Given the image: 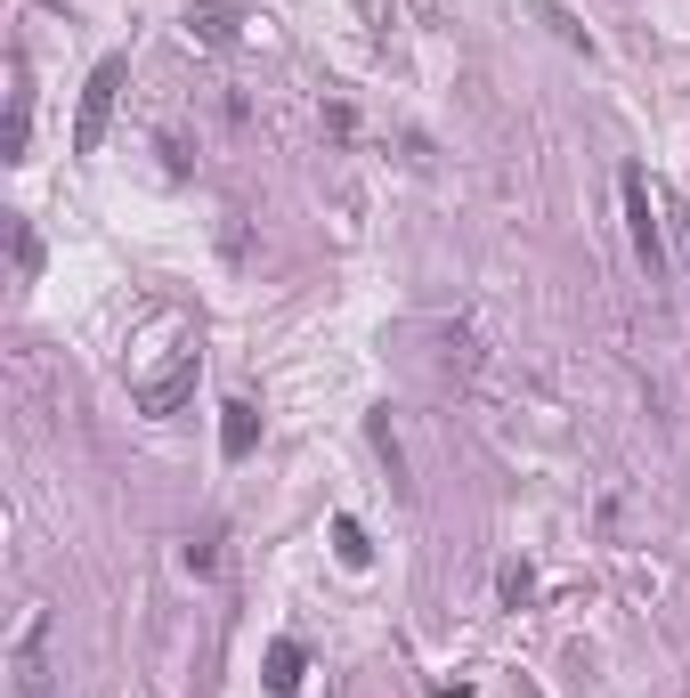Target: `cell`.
Returning a JSON list of instances; mask_svg holds the SVG:
<instances>
[{
    "mask_svg": "<svg viewBox=\"0 0 690 698\" xmlns=\"http://www.w3.org/2000/svg\"><path fill=\"white\" fill-rule=\"evenodd\" d=\"M131 82V58H98L90 82H82V114H73V154H98L106 146V122H114V98Z\"/></svg>",
    "mask_w": 690,
    "mask_h": 698,
    "instance_id": "cell-1",
    "label": "cell"
},
{
    "mask_svg": "<svg viewBox=\"0 0 690 698\" xmlns=\"http://www.w3.org/2000/svg\"><path fill=\"white\" fill-rule=\"evenodd\" d=\"M49 609L24 617V634H17V658H9V675H17V698H58V666H49Z\"/></svg>",
    "mask_w": 690,
    "mask_h": 698,
    "instance_id": "cell-2",
    "label": "cell"
},
{
    "mask_svg": "<svg viewBox=\"0 0 690 698\" xmlns=\"http://www.w3.org/2000/svg\"><path fill=\"white\" fill-rule=\"evenodd\" d=\"M195 391V350H171V366L163 374H139L131 382V398H139V415H179Z\"/></svg>",
    "mask_w": 690,
    "mask_h": 698,
    "instance_id": "cell-3",
    "label": "cell"
},
{
    "mask_svg": "<svg viewBox=\"0 0 690 698\" xmlns=\"http://www.w3.org/2000/svg\"><path fill=\"white\" fill-rule=\"evenodd\" d=\"M618 195H626V227H633V252H642V269L658 276V269H667V244H658V212H650V179L642 171H618Z\"/></svg>",
    "mask_w": 690,
    "mask_h": 698,
    "instance_id": "cell-4",
    "label": "cell"
},
{
    "mask_svg": "<svg viewBox=\"0 0 690 698\" xmlns=\"http://www.w3.org/2000/svg\"><path fill=\"white\" fill-rule=\"evenodd\" d=\"M220 415H227V423H220V455H227V463H244L252 447H261V406H252V398H227Z\"/></svg>",
    "mask_w": 690,
    "mask_h": 698,
    "instance_id": "cell-5",
    "label": "cell"
},
{
    "mask_svg": "<svg viewBox=\"0 0 690 698\" xmlns=\"http://www.w3.org/2000/svg\"><path fill=\"white\" fill-rule=\"evenodd\" d=\"M9 139H0V146H9V163H24V139H33V82H24V58H9Z\"/></svg>",
    "mask_w": 690,
    "mask_h": 698,
    "instance_id": "cell-6",
    "label": "cell"
},
{
    "mask_svg": "<svg viewBox=\"0 0 690 698\" xmlns=\"http://www.w3.org/2000/svg\"><path fill=\"white\" fill-rule=\"evenodd\" d=\"M301 666H310V658H301V641H276V650H268V690L293 698L301 690Z\"/></svg>",
    "mask_w": 690,
    "mask_h": 698,
    "instance_id": "cell-7",
    "label": "cell"
},
{
    "mask_svg": "<svg viewBox=\"0 0 690 698\" xmlns=\"http://www.w3.org/2000/svg\"><path fill=\"white\" fill-rule=\"evenodd\" d=\"M187 33L195 41H236V9H187Z\"/></svg>",
    "mask_w": 690,
    "mask_h": 698,
    "instance_id": "cell-8",
    "label": "cell"
},
{
    "mask_svg": "<svg viewBox=\"0 0 690 698\" xmlns=\"http://www.w3.org/2000/svg\"><path fill=\"white\" fill-rule=\"evenodd\" d=\"M334 553H342L349 568H366V560H374V545H366V528H357V520H334Z\"/></svg>",
    "mask_w": 690,
    "mask_h": 698,
    "instance_id": "cell-9",
    "label": "cell"
},
{
    "mask_svg": "<svg viewBox=\"0 0 690 698\" xmlns=\"http://www.w3.org/2000/svg\"><path fill=\"white\" fill-rule=\"evenodd\" d=\"M9 244H17V276L33 284V276H41V236H33V227L17 220V227H9Z\"/></svg>",
    "mask_w": 690,
    "mask_h": 698,
    "instance_id": "cell-10",
    "label": "cell"
},
{
    "mask_svg": "<svg viewBox=\"0 0 690 698\" xmlns=\"http://www.w3.org/2000/svg\"><path fill=\"white\" fill-rule=\"evenodd\" d=\"M187 568H195V577H212V568H220V528H203L195 545H187Z\"/></svg>",
    "mask_w": 690,
    "mask_h": 698,
    "instance_id": "cell-11",
    "label": "cell"
},
{
    "mask_svg": "<svg viewBox=\"0 0 690 698\" xmlns=\"http://www.w3.org/2000/svg\"><path fill=\"white\" fill-rule=\"evenodd\" d=\"M528 593H536V577H528V568L513 560V568H504V601H513V609H520V601H528Z\"/></svg>",
    "mask_w": 690,
    "mask_h": 698,
    "instance_id": "cell-12",
    "label": "cell"
},
{
    "mask_svg": "<svg viewBox=\"0 0 690 698\" xmlns=\"http://www.w3.org/2000/svg\"><path fill=\"white\" fill-rule=\"evenodd\" d=\"M682 244H690V212H682Z\"/></svg>",
    "mask_w": 690,
    "mask_h": 698,
    "instance_id": "cell-13",
    "label": "cell"
}]
</instances>
